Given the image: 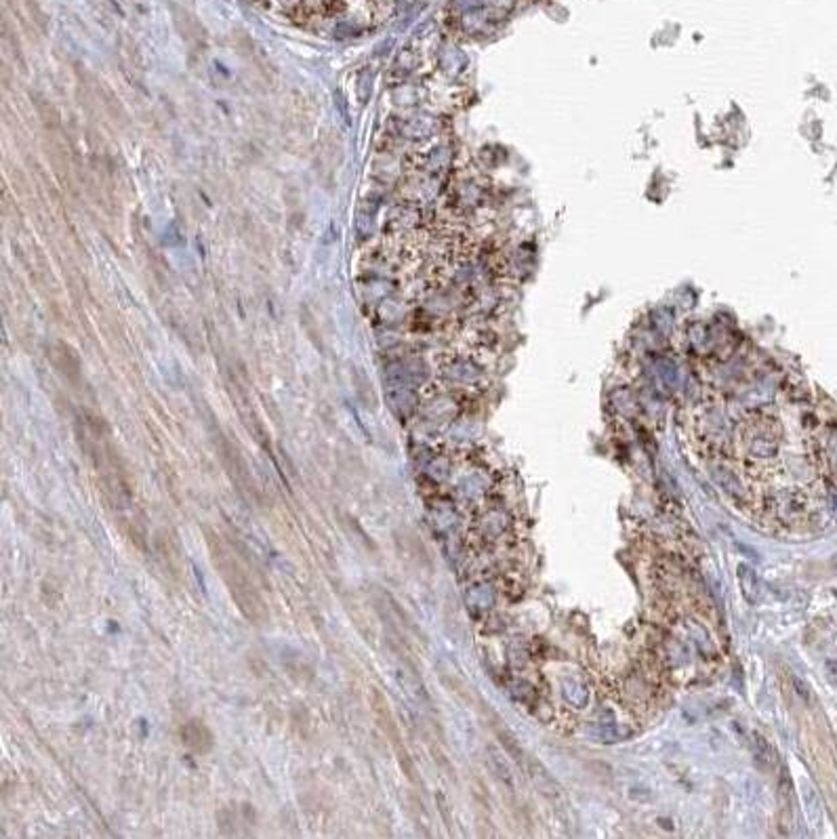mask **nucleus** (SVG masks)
<instances>
[{"label": "nucleus", "instance_id": "obj_3", "mask_svg": "<svg viewBox=\"0 0 837 839\" xmlns=\"http://www.w3.org/2000/svg\"><path fill=\"white\" fill-rule=\"evenodd\" d=\"M524 772L528 774L530 783L536 787V791H539L541 795L550 797V799H558V797L562 795V789H560V785L556 783V778H554L547 770H545V765L539 763L536 759H532V757L528 759Z\"/></svg>", "mask_w": 837, "mask_h": 839}, {"label": "nucleus", "instance_id": "obj_9", "mask_svg": "<svg viewBox=\"0 0 837 839\" xmlns=\"http://www.w3.org/2000/svg\"><path fill=\"white\" fill-rule=\"evenodd\" d=\"M825 673H827V679L833 686H837V661H827L825 663Z\"/></svg>", "mask_w": 837, "mask_h": 839}, {"label": "nucleus", "instance_id": "obj_5", "mask_svg": "<svg viewBox=\"0 0 837 839\" xmlns=\"http://www.w3.org/2000/svg\"><path fill=\"white\" fill-rule=\"evenodd\" d=\"M751 751H753V757H755V761L761 765L763 770H772V768H776V763H779V753L774 751V747L763 739L761 734H753V741H751Z\"/></svg>", "mask_w": 837, "mask_h": 839}, {"label": "nucleus", "instance_id": "obj_1", "mask_svg": "<svg viewBox=\"0 0 837 839\" xmlns=\"http://www.w3.org/2000/svg\"><path fill=\"white\" fill-rule=\"evenodd\" d=\"M206 543H208L213 566H215L217 572H219L224 585L228 587V591H230L234 604L238 606V610L242 612V616L246 618L248 623L257 625V627L265 625L268 618H270L268 606L263 602L261 591L257 589V585H254L250 572L236 558V554H232L228 547L221 543L219 536L206 532Z\"/></svg>", "mask_w": 837, "mask_h": 839}, {"label": "nucleus", "instance_id": "obj_8", "mask_svg": "<svg viewBox=\"0 0 837 839\" xmlns=\"http://www.w3.org/2000/svg\"><path fill=\"white\" fill-rule=\"evenodd\" d=\"M488 753H490V761H492V770H494V774H497V778L505 785V787H509V789H514V776H512V770H509V765H507V761L503 759V755L499 753V751H494V749H488Z\"/></svg>", "mask_w": 837, "mask_h": 839}, {"label": "nucleus", "instance_id": "obj_4", "mask_svg": "<svg viewBox=\"0 0 837 839\" xmlns=\"http://www.w3.org/2000/svg\"><path fill=\"white\" fill-rule=\"evenodd\" d=\"M737 578H739V587H741L743 598H745L749 604H759V598H761V582H759L757 572H755L749 564H739V568H737Z\"/></svg>", "mask_w": 837, "mask_h": 839}, {"label": "nucleus", "instance_id": "obj_6", "mask_svg": "<svg viewBox=\"0 0 837 839\" xmlns=\"http://www.w3.org/2000/svg\"><path fill=\"white\" fill-rule=\"evenodd\" d=\"M497 737H499V741L503 743V749L507 751V755L512 757L520 768H522V772L526 770V763H528V755H526V751L522 749V745L518 743V739L509 732V730H497Z\"/></svg>", "mask_w": 837, "mask_h": 839}, {"label": "nucleus", "instance_id": "obj_7", "mask_svg": "<svg viewBox=\"0 0 837 839\" xmlns=\"http://www.w3.org/2000/svg\"><path fill=\"white\" fill-rule=\"evenodd\" d=\"M789 682H791V686H793V692H795L797 701L802 703L804 707H812V705L816 703L814 690L810 688V684H808L804 677H799L797 673H789Z\"/></svg>", "mask_w": 837, "mask_h": 839}, {"label": "nucleus", "instance_id": "obj_2", "mask_svg": "<svg viewBox=\"0 0 837 839\" xmlns=\"http://www.w3.org/2000/svg\"><path fill=\"white\" fill-rule=\"evenodd\" d=\"M179 737H181V743H184L192 753H198V755L208 753L215 745V737L210 732V728L202 719H188L179 728Z\"/></svg>", "mask_w": 837, "mask_h": 839}]
</instances>
